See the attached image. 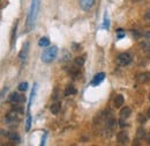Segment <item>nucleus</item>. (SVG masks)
Returning <instances> with one entry per match:
<instances>
[{
  "label": "nucleus",
  "instance_id": "nucleus-31",
  "mask_svg": "<svg viewBox=\"0 0 150 146\" xmlns=\"http://www.w3.org/2000/svg\"><path fill=\"white\" fill-rule=\"evenodd\" d=\"M72 45H73L74 51H79V50H80V48H81V47H80V44H76V43H73Z\"/></svg>",
  "mask_w": 150,
  "mask_h": 146
},
{
  "label": "nucleus",
  "instance_id": "nucleus-23",
  "mask_svg": "<svg viewBox=\"0 0 150 146\" xmlns=\"http://www.w3.org/2000/svg\"><path fill=\"white\" fill-rule=\"evenodd\" d=\"M126 35V33L124 31V29H121V28H119V29H117V38L118 39H121V38H124Z\"/></svg>",
  "mask_w": 150,
  "mask_h": 146
},
{
  "label": "nucleus",
  "instance_id": "nucleus-21",
  "mask_svg": "<svg viewBox=\"0 0 150 146\" xmlns=\"http://www.w3.org/2000/svg\"><path fill=\"white\" fill-rule=\"evenodd\" d=\"M114 125H115V120H114L113 117L108 118V121H106V127H108L109 129H113L114 128Z\"/></svg>",
  "mask_w": 150,
  "mask_h": 146
},
{
  "label": "nucleus",
  "instance_id": "nucleus-34",
  "mask_svg": "<svg viewBox=\"0 0 150 146\" xmlns=\"http://www.w3.org/2000/svg\"><path fill=\"white\" fill-rule=\"evenodd\" d=\"M147 142H148V144L150 145V133L148 135V137H147Z\"/></svg>",
  "mask_w": 150,
  "mask_h": 146
},
{
  "label": "nucleus",
  "instance_id": "nucleus-15",
  "mask_svg": "<svg viewBox=\"0 0 150 146\" xmlns=\"http://www.w3.org/2000/svg\"><path fill=\"white\" fill-rule=\"evenodd\" d=\"M38 45L42 47V48H47L50 45V39L47 37H42L38 41Z\"/></svg>",
  "mask_w": 150,
  "mask_h": 146
},
{
  "label": "nucleus",
  "instance_id": "nucleus-6",
  "mask_svg": "<svg viewBox=\"0 0 150 146\" xmlns=\"http://www.w3.org/2000/svg\"><path fill=\"white\" fill-rule=\"evenodd\" d=\"M8 101L11 102V103H20V102H23V101H25V97H23L22 95H20L18 93H12L11 95H9V97H8Z\"/></svg>",
  "mask_w": 150,
  "mask_h": 146
},
{
  "label": "nucleus",
  "instance_id": "nucleus-28",
  "mask_svg": "<svg viewBox=\"0 0 150 146\" xmlns=\"http://www.w3.org/2000/svg\"><path fill=\"white\" fill-rule=\"evenodd\" d=\"M132 34H133V36L135 37L136 39H139L140 37L142 36V34H141V33H140L139 30H132Z\"/></svg>",
  "mask_w": 150,
  "mask_h": 146
},
{
  "label": "nucleus",
  "instance_id": "nucleus-29",
  "mask_svg": "<svg viewBox=\"0 0 150 146\" xmlns=\"http://www.w3.org/2000/svg\"><path fill=\"white\" fill-rule=\"evenodd\" d=\"M126 125H127V123L125 122V118L120 117V120H119V127H120V128H125Z\"/></svg>",
  "mask_w": 150,
  "mask_h": 146
},
{
  "label": "nucleus",
  "instance_id": "nucleus-30",
  "mask_svg": "<svg viewBox=\"0 0 150 146\" xmlns=\"http://www.w3.org/2000/svg\"><path fill=\"white\" fill-rule=\"evenodd\" d=\"M46 137H47V132H44V137L42 138V142H40V146L45 145V142H46Z\"/></svg>",
  "mask_w": 150,
  "mask_h": 146
},
{
  "label": "nucleus",
  "instance_id": "nucleus-7",
  "mask_svg": "<svg viewBox=\"0 0 150 146\" xmlns=\"http://www.w3.org/2000/svg\"><path fill=\"white\" fill-rule=\"evenodd\" d=\"M104 79H105V73L104 72L97 73L94 78H93V80H91V85L93 86H98L99 84H102L104 81Z\"/></svg>",
  "mask_w": 150,
  "mask_h": 146
},
{
  "label": "nucleus",
  "instance_id": "nucleus-12",
  "mask_svg": "<svg viewBox=\"0 0 150 146\" xmlns=\"http://www.w3.org/2000/svg\"><path fill=\"white\" fill-rule=\"evenodd\" d=\"M6 136L11 142H14V143H19L20 142V136L15 132H7Z\"/></svg>",
  "mask_w": 150,
  "mask_h": 146
},
{
  "label": "nucleus",
  "instance_id": "nucleus-36",
  "mask_svg": "<svg viewBox=\"0 0 150 146\" xmlns=\"http://www.w3.org/2000/svg\"><path fill=\"white\" fill-rule=\"evenodd\" d=\"M137 1H140V0H132V2H137Z\"/></svg>",
  "mask_w": 150,
  "mask_h": 146
},
{
  "label": "nucleus",
  "instance_id": "nucleus-19",
  "mask_svg": "<svg viewBox=\"0 0 150 146\" xmlns=\"http://www.w3.org/2000/svg\"><path fill=\"white\" fill-rule=\"evenodd\" d=\"M16 28H18V22H15V26L13 28V31H12V37H11V48L14 47V41H15V34H16Z\"/></svg>",
  "mask_w": 150,
  "mask_h": 146
},
{
  "label": "nucleus",
  "instance_id": "nucleus-3",
  "mask_svg": "<svg viewBox=\"0 0 150 146\" xmlns=\"http://www.w3.org/2000/svg\"><path fill=\"white\" fill-rule=\"evenodd\" d=\"M132 59H133V57H132V55L128 54V52H122V54H120V55L117 57V62H118V64L121 65V66H127V65H129L132 63Z\"/></svg>",
  "mask_w": 150,
  "mask_h": 146
},
{
  "label": "nucleus",
  "instance_id": "nucleus-24",
  "mask_svg": "<svg viewBox=\"0 0 150 146\" xmlns=\"http://www.w3.org/2000/svg\"><path fill=\"white\" fill-rule=\"evenodd\" d=\"M140 47H141L143 50L149 51V50H150V42H148V41H144V42H142V43L140 44Z\"/></svg>",
  "mask_w": 150,
  "mask_h": 146
},
{
  "label": "nucleus",
  "instance_id": "nucleus-14",
  "mask_svg": "<svg viewBox=\"0 0 150 146\" xmlns=\"http://www.w3.org/2000/svg\"><path fill=\"white\" fill-rule=\"evenodd\" d=\"M131 114L132 110L129 107H124L122 109L120 110V117H122V118H128L131 116Z\"/></svg>",
  "mask_w": 150,
  "mask_h": 146
},
{
  "label": "nucleus",
  "instance_id": "nucleus-26",
  "mask_svg": "<svg viewBox=\"0 0 150 146\" xmlns=\"http://www.w3.org/2000/svg\"><path fill=\"white\" fill-rule=\"evenodd\" d=\"M30 127H31V116H30V114H28V118H27V122H25V130L29 131Z\"/></svg>",
  "mask_w": 150,
  "mask_h": 146
},
{
  "label": "nucleus",
  "instance_id": "nucleus-13",
  "mask_svg": "<svg viewBox=\"0 0 150 146\" xmlns=\"http://www.w3.org/2000/svg\"><path fill=\"white\" fill-rule=\"evenodd\" d=\"M36 92H37V84L34 85V89L31 91V95H30L29 103H28V114H29V110L31 108V103H33V101H34V99H35V96H36Z\"/></svg>",
  "mask_w": 150,
  "mask_h": 146
},
{
  "label": "nucleus",
  "instance_id": "nucleus-2",
  "mask_svg": "<svg viewBox=\"0 0 150 146\" xmlns=\"http://www.w3.org/2000/svg\"><path fill=\"white\" fill-rule=\"evenodd\" d=\"M58 56V48L57 47H51V48H47L46 50L43 51V54L40 56V59L43 63H46V64H50L52 63Z\"/></svg>",
  "mask_w": 150,
  "mask_h": 146
},
{
  "label": "nucleus",
  "instance_id": "nucleus-11",
  "mask_svg": "<svg viewBox=\"0 0 150 146\" xmlns=\"http://www.w3.org/2000/svg\"><path fill=\"white\" fill-rule=\"evenodd\" d=\"M124 102H125L124 95L118 94V95L114 97V107H115V108H120L121 106H124Z\"/></svg>",
  "mask_w": 150,
  "mask_h": 146
},
{
  "label": "nucleus",
  "instance_id": "nucleus-20",
  "mask_svg": "<svg viewBox=\"0 0 150 146\" xmlns=\"http://www.w3.org/2000/svg\"><path fill=\"white\" fill-rule=\"evenodd\" d=\"M74 64L76 66L81 67V66L84 64V57H76L74 59Z\"/></svg>",
  "mask_w": 150,
  "mask_h": 146
},
{
  "label": "nucleus",
  "instance_id": "nucleus-8",
  "mask_svg": "<svg viewBox=\"0 0 150 146\" xmlns=\"http://www.w3.org/2000/svg\"><path fill=\"white\" fill-rule=\"evenodd\" d=\"M136 81L140 82V84H144V82H148L150 81V73L149 72H143L140 73L136 75Z\"/></svg>",
  "mask_w": 150,
  "mask_h": 146
},
{
  "label": "nucleus",
  "instance_id": "nucleus-37",
  "mask_svg": "<svg viewBox=\"0 0 150 146\" xmlns=\"http://www.w3.org/2000/svg\"><path fill=\"white\" fill-rule=\"evenodd\" d=\"M148 58H149V59H150V50H149V51H148Z\"/></svg>",
  "mask_w": 150,
  "mask_h": 146
},
{
  "label": "nucleus",
  "instance_id": "nucleus-32",
  "mask_svg": "<svg viewBox=\"0 0 150 146\" xmlns=\"http://www.w3.org/2000/svg\"><path fill=\"white\" fill-rule=\"evenodd\" d=\"M144 19H146L147 21H150V9H148V12L146 13V15H144Z\"/></svg>",
  "mask_w": 150,
  "mask_h": 146
},
{
  "label": "nucleus",
  "instance_id": "nucleus-18",
  "mask_svg": "<svg viewBox=\"0 0 150 146\" xmlns=\"http://www.w3.org/2000/svg\"><path fill=\"white\" fill-rule=\"evenodd\" d=\"M136 136H137L139 139H142V138L146 137V130H144L143 127H140V128L137 129V131H136Z\"/></svg>",
  "mask_w": 150,
  "mask_h": 146
},
{
  "label": "nucleus",
  "instance_id": "nucleus-9",
  "mask_svg": "<svg viewBox=\"0 0 150 146\" xmlns=\"http://www.w3.org/2000/svg\"><path fill=\"white\" fill-rule=\"evenodd\" d=\"M95 4V0H80V7L83 11H89Z\"/></svg>",
  "mask_w": 150,
  "mask_h": 146
},
{
  "label": "nucleus",
  "instance_id": "nucleus-1",
  "mask_svg": "<svg viewBox=\"0 0 150 146\" xmlns=\"http://www.w3.org/2000/svg\"><path fill=\"white\" fill-rule=\"evenodd\" d=\"M40 1L42 0H31L28 18H27V27L29 30H31L35 27L36 20L38 18V13H39V8H40Z\"/></svg>",
  "mask_w": 150,
  "mask_h": 146
},
{
  "label": "nucleus",
  "instance_id": "nucleus-35",
  "mask_svg": "<svg viewBox=\"0 0 150 146\" xmlns=\"http://www.w3.org/2000/svg\"><path fill=\"white\" fill-rule=\"evenodd\" d=\"M147 115H148V118L150 120V108L148 109V114H147Z\"/></svg>",
  "mask_w": 150,
  "mask_h": 146
},
{
  "label": "nucleus",
  "instance_id": "nucleus-27",
  "mask_svg": "<svg viewBox=\"0 0 150 146\" xmlns=\"http://www.w3.org/2000/svg\"><path fill=\"white\" fill-rule=\"evenodd\" d=\"M137 121H139L141 124H144V123H146V121H147V117H146L144 115L140 114V115H139V117H137Z\"/></svg>",
  "mask_w": 150,
  "mask_h": 146
},
{
  "label": "nucleus",
  "instance_id": "nucleus-4",
  "mask_svg": "<svg viewBox=\"0 0 150 146\" xmlns=\"http://www.w3.org/2000/svg\"><path fill=\"white\" fill-rule=\"evenodd\" d=\"M5 122H6V124L12 125V127L18 125V124H19V122H20V118L18 117V112L13 110L12 112L7 114V116L5 117Z\"/></svg>",
  "mask_w": 150,
  "mask_h": 146
},
{
  "label": "nucleus",
  "instance_id": "nucleus-5",
  "mask_svg": "<svg viewBox=\"0 0 150 146\" xmlns=\"http://www.w3.org/2000/svg\"><path fill=\"white\" fill-rule=\"evenodd\" d=\"M28 54H29V42H25L23 44V47H22V49H21V51H20L19 54V59L22 63H24L27 60Z\"/></svg>",
  "mask_w": 150,
  "mask_h": 146
},
{
  "label": "nucleus",
  "instance_id": "nucleus-17",
  "mask_svg": "<svg viewBox=\"0 0 150 146\" xmlns=\"http://www.w3.org/2000/svg\"><path fill=\"white\" fill-rule=\"evenodd\" d=\"M51 112L53 114V115H58L59 114V111H60V104L58 103V102H54V103H52V106H51Z\"/></svg>",
  "mask_w": 150,
  "mask_h": 146
},
{
  "label": "nucleus",
  "instance_id": "nucleus-16",
  "mask_svg": "<svg viewBox=\"0 0 150 146\" xmlns=\"http://www.w3.org/2000/svg\"><path fill=\"white\" fill-rule=\"evenodd\" d=\"M76 94V89H75V87L73 85H68L67 87H66V92H65V95L66 96H69V95H74Z\"/></svg>",
  "mask_w": 150,
  "mask_h": 146
},
{
  "label": "nucleus",
  "instance_id": "nucleus-33",
  "mask_svg": "<svg viewBox=\"0 0 150 146\" xmlns=\"http://www.w3.org/2000/svg\"><path fill=\"white\" fill-rule=\"evenodd\" d=\"M144 37H146L147 39H149V41H150V31H147V33L144 34Z\"/></svg>",
  "mask_w": 150,
  "mask_h": 146
},
{
  "label": "nucleus",
  "instance_id": "nucleus-22",
  "mask_svg": "<svg viewBox=\"0 0 150 146\" xmlns=\"http://www.w3.org/2000/svg\"><path fill=\"white\" fill-rule=\"evenodd\" d=\"M102 28H104V29H109L110 28V21H109V18H108V14L106 13L104 15V22H103Z\"/></svg>",
  "mask_w": 150,
  "mask_h": 146
},
{
  "label": "nucleus",
  "instance_id": "nucleus-25",
  "mask_svg": "<svg viewBox=\"0 0 150 146\" xmlns=\"http://www.w3.org/2000/svg\"><path fill=\"white\" fill-rule=\"evenodd\" d=\"M18 88H19L20 92H25L28 89V82H21Z\"/></svg>",
  "mask_w": 150,
  "mask_h": 146
},
{
  "label": "nucleus",
  "instance_id": "nucleus-10",
  "mask_svg": "<svg viewBox=\"0 0 150 146\" xmlns=\"http://www.w3.org/2000/svg\"><path fill=\"white\" fill-rule=\"evenodd\" d=\"M117 139H118V142H119L120 144H126V143L129 140V138H128V133L125 132V131H121V132L118 133Z\"/></svg>",
  "mask_w": 150,
  "mask_h": 146
},
{
  "label": "nucleus",
  "instance_id": "nucleus-38",
  "mask_svg": "<svg viewBox=\"0 0 150 146\" xmlns=\"http://www.w3.org/2000/svg\"><path fill=\"white\" fill-rule=\"evenodd\" d=\"M149 100H150V94H149Z\"/></svg>",
  "mask_w": 150,
  "mask_h": 146
}]
</instances>
